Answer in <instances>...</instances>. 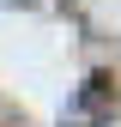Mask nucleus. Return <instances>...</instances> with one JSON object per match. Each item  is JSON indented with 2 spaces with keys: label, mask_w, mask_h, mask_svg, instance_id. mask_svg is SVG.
<instances>
[{
  "label": "nucleus",
  "mask_w": 121,
  "mask_h": 127,
  "mask_svg": "<svg viewBox=\"0 0 121 127\" xmlns=\"http://www.w3.org/2000/svg\"><path fill=\"white\" fill-rule=\"evenodd\" d=\"M109 115H115V85L97 73V79L79 85V97H73V109H67V127H103Z\"/></svg>",
  "instance_id": "obj_1"
}]
</instances>
